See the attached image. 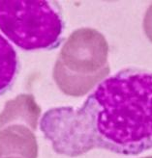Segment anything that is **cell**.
Segmentation results:
<instances>
[{
  "mask_svg": "<svg viewBox=\"0 0 152 158\" xmlns=\"http://www.w3.org/2000/svg\"><path fill=\"white\" fill-rule=\"evenodd\" d=\"M143 29H145L146 37L152 43V4L145 13V19H143Z\"/></svg>",
  "mask_w": 152,
  "mask_h": 158,
  "instance_id": "cell-8",
  "label": "cell"
},
{
  "mask_svg": "<svg viewBox=\"0 0 152 158\" xmlns=\"http://www.w3.org/2000/svg\"><path fill=\"white\" fill-rule=\"evenodd\" d=\"M10 156L37 158V140L28 126L16 123L0 129V158Z\"/></svg>",
  "mask_w": 152,
  "mask_h": 158,
  "instance_id": "cell-5",
  "label": "cell"
},
{
  "mask_svg": "<svg viewBox=\"0 0 152 158\" xmlns=\"http://www.w3.org/2000/svg\"><path fill=\"white\" fill-rule=\"evenodd\" d=\"M4 158H21V157H17V156H10V157H4Z\"/></svg>",
  "mask_w": 152,
  "mask_h": 158,
  "instance_id": "cell-9",
  "label": "cell"
},
{
  "mask_svg": "<svg viewBox=\"0 0 152 158\" xmlns=\"http://www.w3.org/2000/svg\"><path fill=\"white\" fill-rule=\"evenodd\" d=\"M41 108L32 94H20L16 98L6 102L0 113V129L10 123L25 124L33 131L37 128Z\"/></svg>",
  "mask_w": 152,
  "mask_h": 158,
  "instance_id": "cell-6",
  "label": "cell"
},
{
  "mask_svg": "<svg viewBox=\"0 0 152 158\" xmlns=\"http://www.w3.org/2000/svg\"><path fill=\"white\" fill-rule=\"evenodd\" d=\"M143 158H152V156H147V157H143Z\"/></svg>",
  "mask_w": 152,
  "mask_h": 158,
  "instance_id": "cell-10",
  "label": "cell"
},
{
  "mask_svg": "<svg viewBox=\"0 0 152 158\" xmlns=\"http://www.w3.org/2000/svg\"><path fill=\"white\" fill-rule=\"evenodd\" d=\"M83 108L95 146L125 155L152 148V73H118L103 81Z\"/></svg>",
  "mask_w": 152,
  "mask_h": 158,
  "instance_id": "cell-1",
  "label": "cell"
},
{
  "mask_svg": "<svg viewBox=\"0 0 152 158\" xmlns=\"http://www.w3.org/2000/svg\"><path fill=\"white\" fill-rule=\"evenodd\" d=\"M108 54L109 44L97 30H76L68 38L55 62V83L68 96H84L109 74Z\"/></svg>",
  "mask_w": 152,
  "mask_h": 158,
  "instance_id": "cell-2",
  "label": "cell"
},
{
  "mask_svg": "<svg viewBox=\"0 0 152 158\" xmlns=\"http://www.w3.org/2000/svg\"><path fill=\"white\" fill-rule=\"evenodd\" d=\"M40 126L58 153L77 156L95 147L91 123L83 107L49 110L43 116Z\"/></svg>",
  "mask_w": 152,
  "mask_h": 158,
  "instance_id": "cell-4",
  "label": "cell"
},
{
  "mask_svg": "<svg viewBox=\"0 0 152 158\" xmlns=\"http://www.w3.org/2000/svg\"><path fill=\"white\" fill-rule=\"evenodd\" d=\"M63 20L56 5L45 0H0V30L25 50L59 44Z\"/></svg>",
  "mask_w": 152,
  "mask_h": 158,
  "instance_id": "cell-3",
  "label": "cell"
},
{
  "mask_svg": "<svg viewBox=\"0 0 152 158\" xmlns=\"http://www.w3.org/2000/svg\"><path fill=\"white\" fill-rule=\"evenodd\" d=\"M19 61L12 44L0 35V94L12 86L18 73Z\"/></svg>",
  "mask_w": 152,
  "mask_h": 158,
  "instance_id": "cell-7",
  "label": "cell"
}]
</instances>
